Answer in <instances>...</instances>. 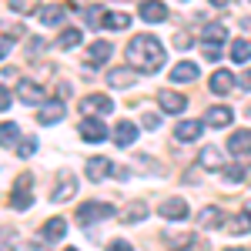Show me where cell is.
Segmentation results:
<instances>
[{
  "instance_id": "6da1fadb",
  "label": "cell",
  "mask_w": 251,
  "mask_h": 251,
  "mask_svg": "<svg viewBox=\"0 0 251 251\" xmlns=\"http://www.w3.org/2000/svg\"><path fill=\"white\" fill-rule=\"evenodd\" d=\"M127 60H131V67H137V71L154 74V71H161V64H164V47L151 34H137L127 44Z\"/></svg>"
},
{
  "instance_id": "7a4b0ae2",
  "label": "cell",
  "mask_w": 251,
  "mask_h": 251,
  "mask_svg": "<svg viewBox=\"0 0 251 251\" xmlns=\"http://www.w3.org/2000/svg\"><path fill=\"white\" fill-rule=\"evenodd\" d=\"M111 214H114V204H104V201H87V204H80V208H77L74 221H77V225H91V221L111 218Z\"/></svg>"
},
{
  "instance_id": "3957f363",
  "label": "cell",
  "mask_w": 251,
  "mask_h": 251,
  "mask_svg": "<svg viewBox=\"0 0 251 251\" xmlns=\"http://www.w3.org/2000/svg\"><path fill=\"white\" fill-rule=\"evenodd\" d=\"M80 137H84V141H87V144H97V141H104V137H107V127H104V121H100V117L97 114H84L80 117Z\"/></svg>"
},
{
  "instance_id": "277c9868",
  "label": "cell",
  "mask_w": 251,
  "mask_h": 251,
  "mask_svg": "<svg viewBox=\"0 0 251 251\" xmlns=\"http://www.w3.org/2000/svg\"><path fill=\"white\" fill-rule=\"evenodd\" d=\"M114 111V100L107 94H87L84 100H80V114H97V117H104V114H111Z\"/></svg>"
},
{
  "instance_id": "5b68a950",
  "label": "cell",
  "mask_w": 251,
  "mask_h": 251,
  "mask_svg": "<svg viewBox=\"0 0 251 251\" xmlns=\"http://www.w3.org/2000/svg\"><path fill=\"white\" fill-rule=\"evenodd\" d=\"M157 104H161L164 114H181V111L188 107L184 94H177V91H171V87H161V91H157Z\"/></svg>"
},
{
  "instance_id": "8992f818",
  "label": "cell",
  "mask_w": 251,
  "mask_h": 251,
  "mask_svg": "<svg viewBox=\"0 0 251 251\" xmlns=\"http://www.w3.org/2000/svg\"><path fill=\"white\" fill-rule=\"evenodd\" d=\"M34 204V194H30V174H24L17 181V188H14V198H10V208H17V211H27Z\"/></svg>"
},
{
  "instance_id": "52a82bcc",
  "label": "cell",
  "mask_w": 251,
  "mask_h": 251,
  "mask_svg": "<svg viewBox=\"0 0 251 251\" xmlns=\"http://www.w3.org/2000/svg\"><path fill=\"white\" fill-rule=\"evenodd\" d=\"M157 211H161V218H168V221H184L188 218V201L184 198H164Z\"/></svg>"
},
{
  "instance_id": "ba28073f",
  "label": "cell",
  "mask_w": 251,
  "mask_h": 251,
  "mask_svg": "<svg viewBox=\"0 0 251 251\" xmlns=\"http://www.w3.org/2000/svg\"><path fill=\"white\" fill-rule=\"evenodd\" d=\"M74 194H77V177H74V174H60V181H57V188H54V191H50V201H71V198H74Z\"/></svg>"
},
{
  "instance_id": "9c48e42d",
  "label": "cell",
  "mask_w": 251,
  "mask_h": 251,
  "mask_svg": "<svg viewBox=\"0 0 251 251\" xmlns=\"http://www.w3.org/2000/svg\"><path fill=\"white\" fill-rule=\"evenodd\" d=\"M17 97L24 100V104H44L47 91L40 87L37 80H20V84H17Z\"/></svg>"
},
{
  "instance_id": "30bf717a",
  "label": "cell",
  "mask_w": 251,
  "mask_h": 251,
  "mask_svg": "<svg viewBox=\"0 0 251 251\" xmlns=\"http://www.w3.org/2000/svg\"><path fill=\"white\" fill-rule=\"evenodd\" d=\"M141 20L161 24V20H168V7H164L161 0H144V3H141Z\"/></svg>"
},
{
  "instance_id": "8fae6325",
  "label": "cell",
  "mask_w": 251,
  "mask_h": 251,
  "mask_svg": "<svg viewBox=\"0 0 251 251\" xmlns=\"http://www.w3.org/2000/svg\"><path fill=\"white\" fill-rule=\"evenodd\" d=\"M64 234H67V218H50V221L40 225V238L44 241H60Z\"/></svg>"
},
{
  "instance_id": "7c38bea8",
  "label": "cell",
  "mask_w": 251,
  "mask_h": 251,
  "mask_svg": "<svg viewBox=\"0 0 251 251\" xmlns=\"http://www.w3.org/2000/svg\"><path fill=\"white\" fill-rule=\"evenodd\" d=\"M208 87H211L214 94H221V97L231 94V91H234V74H231V71H214L211 80H208Z\"/></svg>"
},
{
  "instance_id": "4fadbf2b",
  "label": "cell",
  "mask_w": 251,
  "mask_h": 251,
  "mask_svg": "<svg viewBox=\"0 0 251 251\" xmlns=\"http://www.w3.org/2000/svg\"><path fill=\"white\" fill-rule=\"evenodd\" d=\"M111 40H94L91 47H87V67H97V64H104V60L111 57Z\"/></svg>"
},
{
  "instance_id": "5bb4252c",
  "label": "cell",
  "mask_w": 251,
  "mask_h": 251,
  "mask_svg": "<svg viewBox=\"0 0 251 251\" xmlns=\"http://www.w3.org/2000/svg\"><path fill=\"white\" fill-rule=\"evenodd\" d=\"M137 141V127L131 121H117L114 124V144L117 148H127V144H134Z\"/></svg>"
},
{
  "instance_id": "9a60e30c",
  "label": "cell",
  "mask_w": 251,
  "mask_h": 251,
  "mask_svg": "<svg viewBox=\"0 0 251 251\" xmlns=\"http://www.w3.org/2000/svg\"><path fill=\"white\" fill-rule=\"evenodd\" d=\"M231 121H234V111H231V107H221V104L211 107V111L204 114V124H208V127H228Z\"/></svg>"
},
{
  "instance_id": "2e32d148",
  "label": "cell",
  "mask_w": 251,
  "mask_h": 251,
  "mask_svg": "<svg viewBox=\"0 0 251 251\" xmlns=\"http://www.w3.org/2000/svg\"><path fill=\"white\" fill-rule=\"evenodd\" d=\"M204 131V121H181L177 127H174V137L177 141H198Z\"/></svg>"
},
{
  "instance_id": "e0dca14e",
  "label": "cell",
  "mask_w": 251,
  "mask_h": 251,
  "mask_svg": "<svg viewBox=\"0 0 251 251\" xmlns=\"http://www.w3.org/2000/svg\"><path fill=\"white\" fill-rule=\"evenodd\" d=\"M171 80H174V84H188V80H198V64H191V60H181V64H174V67H171Z\"/></svg>"
},
{
  "instance_id": "ac0fdd59",
  "label": "cell",
  "mask_w": 251,
  "mask_h": 251,
  "mask_svg": "<svg viewBox=\"0 0 251 251\" xmlns=\"http://www.w3.org/2000/svg\"><path fill=\"white\" fill-rule=\"evenodd\" d=\"M228 151H231V154H248L251 151V131L248 127H241V131H234V134L228 137Z\"/></svg>"
},
{
  "instance_id": "d6986e66",
  "label": "cell",
  "mask_w": 251,
  "mask_h": 251,
  "mask_svg": "<svg viewBox=\"0 0 251 251\" xmlns=\"http://www.w3.org/2000/svg\"><path fill=\"white\" fill-rule=\"evenodd\" d=\"M198 164H201L204 171H221V168H225V157H221L218 148H204V151L198 154Z\"/></svg>"
},
{
  "instance_id": "ffe728a7",
  "label": "cell",
  "mask_w": 251,
  "mask_h": 251,
  "mask_svg": "<svg viewBox=\"0 0 251 251\" xmlns=\"http://www.w3.org/2000/svg\"><path fill=\"white\" fill-rule=\"evenodd\" d=\"M134 80H137V74L131 67H117V71L107 74V87H134Z\"/></svg>"
},
{
  "instance_id": "44dd1931",
  "label": "cell",
  "mask_w": 251,
  "mask_h": 251,
  "mask_svg": "<svg viewBox=\"0 0 251 251\" xmlns=\"http://www.w3.org/2000/svg\"><path fill=\"white\" fill-rule=\"evenodd\" d=\"M111 171H114V164H111L107 157H91V161H87V177H91V181H100V177H107Z\"/></svg>"
},
{
  "instance_id": "7402d4cb",
  "label": "cell",
  "mask_w": 251,
  "mask_h": 251,
  "mask_svg": "<svg viewBox=\"0 0 251 251\" xmlns=\"http://www.w3.org/2000/svg\"><path fill=\"white\" fill-rule=\"evenodd\" d=\"M121 218H124V225H134V221H144L148 218V204L144 201H131L124 211H121Z\"/></svg>"
},
{
  "instance_id": "603a6c76",
  "label": "cell",
  "mask_w": 251,
  "mask_h": 251,
  "mask_svg": "<svg viewBox=\"0 0 251 251\" xmlns=\"http://www.w3.org/2000/svg\"><path fill=\"white\" fill-rule=\"evenodd\" d=\"M60 117H64V104L60 100H50V104L40 107V124H57Z\"/></svg>"
},
{
  "instance_id": "cb8c5ba5",
  "label": "cell",
  "mask_w": 251,
  "mask_h": 251,
  "mask_svg": "<svg viewBox=\"0 0 251 251\" xmlns=\"http://www.w3.org/2000/svg\"><path fill=\"white\" fill-rule=\"evenodd\" d=\"M251 231V211H241L231 218V225H228V234L231 238H238V234H248Z\"/></svg>"
},
{
  "instance_id": "d4e9b609",
  "label": "cell",
  "mask_w": 251,
  "mask_h": 251,
  "mask_svg": "<svg viewBox=\"0 0 251 251\" xmlns=\"http://www.w3.org/2000/svg\"><path fill=\"white\" fill-rule=\"evenodd\" d=\"M164 241L168 245H188V248H201V238H194L188 231H164Z\"/></svg>"
},
{
  "instance_id": "484cf974",
  "label": "cell",
  "mask_w": 251,
  "mask_h": 251,
  "mask_svg": "<svg viewBox=\"0 0 251 251\" xmlns=\"http://www.w3.org/2000/svg\"><path fill=\"white\" fill-rule=\"evenodd\" d=\"M64 14H67V7L50 3L47 10H40V24H44V27H54V24H60V20H64Z\"/></svg>"
},
{
  "instance_id": "4316f807",
  "label": "cell",
  "mask_w": 251,
  "mask_h": 251,
  "mask_svg": "<svg viewBox=\"0 0 251 251\" xmlns=\"http://www.w3.org/2000/svg\"><path fill=\"white\" fill-rule=\"evenodd\" d=\"M221 218H225L221 208H204V211L198 214V225L201 228H221Z\"/></svg>"
},
{
  "instance_id": "83f0119b",
  "label": "cell",
  "mask_w": 251,
  "mask_h": 251,
  "mask_svg": "<svg viewBox=\"0 0 251 251\" xmlns=\"http://www.w3.org/2000/svg\"><path fill=\"white\" fill-rule=\"evenodd\" d=\"M80 40H84V34H80L77 27H71V30H64V34L57 37V47L60 50H71V47H77Z\"/></svg>"
},
{
  "instance_id": "f1b7e54d",
  "label": "cell",
  "mask_w": 251,
  "mask_h": 251,
  "mask_svg": "<svg viewBox=\"0 0 251 251\" xmlns=\"http://www.w3.org/2000/svg\"><path fill=\"white\" fill-rule=\"evenodd\" d=\"M17 137H20V127L14 124V121H7V124H0V144H3V148H10V144H14Z\"/></svg>"
},
{
  "instance_id": "f546056e",
  "label": "cell",
  "mask_w": 251,
  "mask_h": 251,
  "mask_svg": "<svg viewBox=\"0 0 251 251\" xmlns=\"http://www.w3.org/2000/svg\"><path fill=\"white\" fill-rule=\"evenodd\" d=\"M104 27H111V30H127V27H131V17H127V14H107V17H104Z\"/></svg>"
},
{
  "instance_id": "4dcf8cb0",
  "label": "cell",
  "mask_w": 251,
  "mask_h": 251,
  "mask_svg": "<svg viewBox=\"0 0 251 251\" xmlns=\"http://www.w3.org/2000/svg\"><path fill=\"white\" fill-rule=\"evenodd\" d=\"M231 57L234 60H251V44L248 40H234L231 44Z\"/></svg>"
},
{
  "instance_id": "1f68e13d",
  "label": "cell",
  "mask_w": 251,
  "mask_h": 251,
  "mask_svg": "<svg viewBox=\"0 0 251 251\" xmlns=\"http://www.w3.org/2000/svg\"><path fill=\"white\" fill-rule=\"evenodd\" d=\"M10 7H14L17 14H34L40 7V0H10Z\"/></svg>"
},
{
  "instance_id": "d6a6232c",
  "label": "cell",
  "mask_w": 251,
  "mask_h": 251,
  "mask_svg": "<svg viewBox=\"0 0 251 251\" xmlns=\"http://www.w3.org/2000/svg\"><path fill=\"white\" fill-rule=\"evenodd\" d=\"M204 40H218L221 44L225 40V24H208L204 27Z\"/></svg>"
},
{
  "instance_id": "836d02e7",
  "label": "cell",
  "mask_w": 251,
  "mask_h": 251,
  "mask_svg": "<svg viewBox=\"0 0 251 251\" xmlns=\"http://www.w3.org/2000/svg\"><path fill=\"white\" fill-rule=\"evenodd\" d=\"M225 181H228V184H234V181H245V168H241V164H228Z\"/></svg>"
},
{
  "instance_id": "e575fe53",
  "label": "cell",
  "mask_w": 251,
  "mask_h": 251,
  "mask_svg": "<svg viewBox=\"0 0 251 251\" xmlns=\"http://www.w3.org/2000/svg\"><path fill=\"white\" fill-rule=\"evenodd\" d=\"M104 17H107V14H104V10H97V7H91V10H87V20H91V27H104Z\"/></svg>"
},
{
  "instance_id": "d590c367",
  "label": "cell",
  "mask_w": 251,
  "mask_h": 251,
  "mask_svg": "<svg viewBox=\"0 0 251 251\" xmlns=\"http://www.w3.org/2000/svg\"><path fill=\"white\" fill-rule=\"evenodd\" d=\"M201 50H204V57H208V60H218V54H221V50H218V40H204Z\"/></svg>"
},
{
  "instance_id": "8d00e7d4",
  "label": "cell",
  "mask_w": 251,
  "mask_h": 251,
  "mask_svg": "<svg viewBox=\"0 0 251 251\" xmlns=\"http://www.w3.org/2000/svg\"><path fill=\"white\" fill-rule=\"evenodd\" d=\"M34 151H37V141H34V137H24V144H20V157H30Z\"/></svg>"
},
{
  "instance_id": "74e56055",
  "label": "cell",
  "mask_w": 251,
  "mask_h": 251,
  "mask_svg": "<svg viewBox=\"0 0 251 251\" xmlns=\"http://www.w3.org/2000/svg\"><path fill=\"white\" fill-rule=\"evenodd\" d=\"M141 124H144L148 131H157V127H161V117H157V114H144V121H141Z\"/></svg>"
},
{
  "instance_id": "f35d334b",
  "label": "cell",
  "mask_w": 251,
  "mask_h": 251,
  "mask_svg": "<svg viewBox=\"0 0 251 251\" xmlns=\"http://www.w3.org/2000/svg\"><path fill=\"white\" fill-rule=\"evenodd\" d=\"M10 104H14V97L7 87H0V111H10Z\"/></svg>"
},
{
  "instance_id": "ab89813d",
  "label": "cell",
  "mask_w": 251,
  "mask_h": 251,
  "mask_svg": "<svg viewBox=\"0 0 251 251\" xmlns=\"http://www.w3.org/2000/svg\"><path fill=\"white\" fill-rule=\"evenodd\" d=\"M174 47H177V50H188V47H191V37H188V34H174Z\"/></svg>"
},
{
  "instance_id": "60d3db41",
  "label": "cell",
  "mask_w": 251,
  "mask_h": 251,
  "mask_svg": "<svg viewBox=\"0 0 251 251\" xmlns=\"http://www.w3.org/2000/svg\"><path fill=\"white\" fill-rule=\"evenodd\" d=\"M107 248H111V251H121V248H131V245H127V241H121V238H114Z\"/></svg>"
},
{
  "instance_id": "b9f144b4",
  "label": "cell",
  "mask_w": 251,
  "mask_h": 251,
  "mask_svg": "<svg viewBox=\"0 0 251 251\" xmlns=\"http://www.w3.org/2000/svg\"><path fill=\"white\" fill-rule=\"evenodd\" d=\"M7 47H10V40H0V60L7 57Z\"/></svg>"
},
{
  "instance_id": "7bdbcfd3",
  "label": "cell",
  "mask_w": 251,
  "mask_h": 251,
  "mask_svg": "<svg viewBox=\"0 0 251 251\" xmlns=\"http://www.w3.org/2000/svg\"><path fill=\"white\" fill-rule=\"evenodd\" d=\"M211 7H228V0H211Z\"/></svg>"
},
{
  "instance_id": "ee69618b",
  "label": "cell",
  "mask_w": 251,
  "mask_h": 251,
  "mask_svg": "<svg viewBox=\"0 0 251 251\" xmlns=\"http://www.w3.org/2000/svg\"><path fill=\"white\" fill-rule=\"evenodd\" d=\"M241 84H245V87H251V71L245 74V80H241Z\"/></svg>"
}]
</instances>
